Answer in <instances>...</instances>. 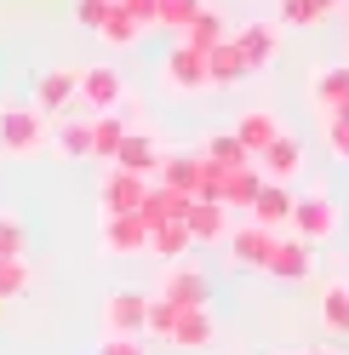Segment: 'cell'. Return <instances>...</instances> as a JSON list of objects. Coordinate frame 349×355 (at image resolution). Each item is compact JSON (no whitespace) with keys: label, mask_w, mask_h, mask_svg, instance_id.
Listing matches in <instances>:
<instances>
[{"label":"cell","mask_w":349,"mask_h":355,"mask_svg":"<svg viewBox=\"0 0 349 355\" xmlns=\"http://www.w3.org/2000/svg\"><path fill=\"white\" fill-rule=\"evenodd\" d=\"M184 40L195 52H212L217 40H229V29H224V12H212V6H201V17H195V24L184 29Z\"/></svg>","instance_id":"28"},{"label":"cell","mask_w":349,"mask_h":355,"mask_svg":"<svg viewBox=\"0 0 349 355\" xmlns=\"http://www.w3.org/2000/svg\"><path fill=\"white\" fill-rule=\"evenodd\" d=\"M201 6L206 0H161L155 6V29H166V35H184L195 17H201Z\"/></svg>","instance_id":"29"},{"label":"cell","mask_w":349,"mask_h":355,"mask_svg":"<svg viewBox=\"0 0 349 355\" xmlns=\"http://www.w3.org/2000/svg\"><path fill=\"white\" fill-rule=\"evenodd\" d=\"M103 252H149V224H143V218L138 212H126V218H103Z\"/></svg>","instance_id":"13"},{"label":"cell","mask_w":349,"mask_h":355,"mask_svg":"<svg viewBox=\"0 0 349 355\" xmlns=\"http://www.w3.org/2000/svg\"><path fill=\"white\" fill-rule=\"evenodd\" d=\"M338 0H280V24H292V29H310V24H321L326 12H332Z\"/></svg>","instance_id":"31"},{"label":"cell","mask_w":349,"mask_h":355,"mask_svg":"<svg viewBox=\"0 0 349 355\" xmlns=\"http://www.w3.org/2000/svg\"><path fill=\"white\" fill-rule=\"evenodd\" d=\"M69 103H80V69H63V63H57V69L35 75V109H40L46 121L63 115Z\"/></svg>","instance_id":"7"},{"label":"cell","mask_w":349,"mask_h":355,"mask_svg":"<svg viewBox=\"0 0 349 355\" xmlns=\"http://www.w3.org/2000/svg\"><path fill=\"white\" fill-rule=\"evenodd\" d=\"M258 189H264V172H258V166H241V172H224L217 201H224V212H252Z\"/></svg>","instance_id":"20"},{"label":"cell","mask_w":349,"mask_h":355,"mask_svg":"<svg viewBox=\"0 0 349 355\" xmlns=\"http://www.w3.org/2000/svg\"><path fill=\"white\" fill-rule=\"evenodd\" d=\"M109 6H115V0H75V17H80V29H103V17H109Z\"/></svg>","instance_id":"37"},{"label":"cell","mask_w":349,"mask_h":355,"mask_svg":"<svg viewBox=\"0 0 349 355\" xmlns=\"http://www.w3.org/2000/svg\"><path fill=\"white\" fill-rule=\"evenodd\" d=\"M29 263L24 258H6V263H0V304H12V298H24L29 293Z\"/></svg>","instance_id":"33"},{"label":"cell","mask_w":349,"mask_h":355,"mask_svg":"<svg viewBox=\"0 0 349 355\" xmlns=\"http://www.w3.org/2000/svg\"><path fill=\"white\" fill-rule=\"evenodd\" d=\"M229 40L241 46V58H247V69H252V75H258V69H269V63L280 58V24H264V17H258V24H247V29H235Z\"/></svg>","instance_id":"8"},{"label":"cell","mask_w":349,"mask_h":355,"mask_svg":"<svg viewBox=\"0 0 349 355\" xmlns=\"http://www.w3.org/2000/svg\"><path fill=\"white\" fill-rule=\"evenodd\" d=\"M201 172H206V155H166V161H161V184L195 201V184H201Z\"/></svg>","instance_id":"22"},{"label":"cell","mask_w":349,"mask_h":355,"mask_svg":"<svg viewBox=\"0 0 349 355\" xmlns=\"http://www.w3.org/2000/svg\"><path fill=\"white\" fill-rule=\"evenodd\" d=\"M161 86H172V92H201L206 80V52H195L189 40H172L166 58H161Z\"/></svg>","instance_id":"3"},{"label":"cell","mask_w":349,"mask_h":355,"mask_svg":"<svg viewBox=\"0 0 349 355\" xmlns=\"http://www.w3.org/2000/svg\"><path fill=\"white\" fill-rule=\"evenodd\" d=\"M52 149L63 161H92V121H63L52 126Z\"/></svg>","instance_id":"24"},{"label":"cell","mask_w":349,"mask_h":355,"mask_svg":"<svg viewBox=\"0 0 349 355\" xmlns=\"http://www.w3.org/2000/svg\"><path fill=\"white\" fill-rule=\"evenodd\" d=\"M252 166H258V172H264V178H269V184H287V178H292V172L303 166V144L292 138V132H280V138H275V144H269L264 155H258V161H252Z\"/></svg>","instance_id":"14"},{"label":"cell","mask_w":349,"mask_h":355,"mask_svg":"<svg viewBox=\"0 0 349 355\" xmlns=\"http://www.w3.org/2000/svg\"><path fill=\"white\" fill-rule=\"evenodd\" d=\"M343 230V212L326 189H310V195H292V235L310 241V247H321V241H332Z\"/></svg>","instance_id":"2"},{"label":"cell","mask_w":349,"mask_h":355,"mask_svg":"<svg viewBox=\"0 0 349 355\" xmlns=\"http://www.w3.org/2000/svg\"><path fill=\"white\" fill-rule=\"evenodd\" d=\"M310 355H338V349H310Z\"/></svg>","instance_id":"40"},{"label":"cell","mask_w":349,"mask_h":355,"mask_svg":"<svg viewBox=\"0 0 349 355\" xmlns=\"http://www.w3.org/2000/svg\"><path fill=\"white\" fill-rule=\"evenodd\" d=\"M126 98V80L120 69H109V63H92V69H80V103L86 109H98V115H109Z\"/></svg>","instance_id":"9"},{"label":"cell","mask_w":349,"mask_h":355,"mask_svg":"<svg viewBox=\"0 0 349 355\" xmlns=\"http://www.w3.org/2000/svg\"><path fill=\"white\" fill-rule=\"evenodd\" d=\"M321 321L332 332H349V281H332L321 293Z\"/></svg>","instance_id":"30"},{"label":"cell","mask_w":349,"mask_h":355,"mask_svg":"<svg viewBox=\"0 0 349 355\" xmlns=\"http://www.w3.org/2000/svg\"><path fill=\"white\" fill-rule=\"evenodd\" d=\"M29 252V235H24V224H17L12 212H0V263L6 258H24Z\"/></svg>","instance_id":"35"},{"label":"cell","mask_w":349,"mask_h":355,"mask_svg":"<svg viewBox=\"0 0 349 355\" xmlns=\"http://www.w3.org/2000/svg\"><path fill=\"white\" fill-rule=\"evenodd\" d=\"M195 247V235L184 224H161V230H149V252H155L161 263H184V252Z\"/></svg>","instance_id":"26"},{"label":"cell","mask_w":349,"mask_h":355,"mask_svg":"<svg viewBox=\"0 0 349 355\" xmlns=\"http://www.w3.org/2000/svg\"><path fill=\"white\" fill-rule=\"evenodd\" d=\"M206 80L212 86H247L252 80V69H247V58H241L235 40H217V46L206 52Z\"/></svg>","instance_id":"16"},{"label":"cell","mask_w":349,"mask_h":355,"mask_svg":"<svg viewBox=\"0 0 349 355\" xmlns=\"http://www.w3.org/2000/svg\"><path fill=\"white\" fill-rule=\"evenodd\" d=\"M120 144H126V121L115 115V109H109V115H92V161H109V166H115Z\"/></svg>","instance_id":"23"},{"label":"cell","mask_w":349,"mask_h":355,"mask_svg":"<svg viewBox=\"0 0 349 355\" xmlns=\"http://www.w3.org/2000/svg\"><path fill=\"white\" fill-rule=\"evenodd\" d=\"M178 315H184L178 304H166V298H149V332H155V338H172Z\"/></svg>","instance_id":"36"},{"label":"cell","mask_w":349,"mask_h":355,"mask_svg":"<svg viewBox=\"0 0 349 355\" xmlns=\"http://www.w3.org/2000/svg\"><path fill=\"white\" fill-rule=\"evenodd\" d=\"M98 355H143V344H138V338H103Z\"/></svg>","instance_id":"39"},{"label":"cell","mask_w":349,"mask_h":355,"mask_svg":"<svg viewBox=\"0 0 349 355\" xmlns=\"http://www.w3.org/2000/svg\"><path fill=\"white\" fill-rule=\"evenodd\" d=\"M103 327H109V338H138V332H149V293H109Z\"/></svg>","instance_id":"6"},{"label":"cell","mask_w":349,"mask_h":355,"mask_svg":"<svg viewBox=\"0 0 349 355\" xmlns=\"http://www.w3.org/2000/svg\"><path fill=\"white\" fill-rule=\"evenodd\" d=\"M206 161L212 166H224V172H241V166H252V155H247V144L235 138V132H217V138H206Z\"/></svg>","instance_id":"27"},{"label":"cell","mask_w":349,"mask_h":355,"mask_svg":"<svg viewBox=\"0 0 349 355\" xmlns=\"http://www.w3.org/2000/svg\"><path fill=\"white\" fill-rule=\"evenodd\" d=\"M264 270L275 281H303V275L315 270V247H310V241H298V235H275V252H269Z\"/></svg>","instance_id":"10"},{"label":"cell","mask_w":349,"mask_h":355,"mask_svg":"<svg viewBox=\"0 0 349 355\" xmlns=\"http://www.w3.org/2000/svg\"><path fill=\"white\" fill-rule=\"evenodd\" d=\"M115 6H120L126 17H138L143 29H155V6H161V0H115Z\"/></svg>","instance_id":"38"},{"label":"cell","mask_w":349,"mask_h":355,"mask_svg":"<svg viewBox=\"0 0 349 355\" xmlns=\"http://www.w3.org/2000/svg\"><path fill=\"white\" fill-rule=\"evenodd\" d=\"M235 138H241V144H247V155L258 161V155H264V149L280 138V115H275V109H247V115L235 121Z\"/></svg>","instance_id":"17"},{"label":"cell","mask_w":349,"mask_h":355,"mask_svg":"<svg viewBox=\"0 0 349 355\" xmlns=\"http://www.w3.org/2000/svg\"><path fill=\"white\" fill-rule=\"evenodd\" d=\"M184 212H189V195L166 189V184H149L143 207H138V218H143L149 230H161V224H184Z\"/></svg>","instance_id":"15"},{"label":"cell","mask_w":349,"mask_h":355,"mask_svg":"<svg viewBox=\"0 0 349 355\" xmlns=\"http://www.w3.org/2000/svg\"><path fill=\"white\" fill-rule=\"evenodd\" d=\"M275 235L280 230H264V224H241V230H229V252L241 270H264L269 252H275Z\"/></svg>","instance_id":"11"},{"label":"cell","mask_w":349,"mask_h":355,"mask_svg":"<svg viewBox=\"0 0 349 355\" xmlns=\"http://www.w3.org/2000/svg\"><path fill=\"white\" fill-rule=\"evenodd\" d=\"M349 103V63H332V69H321L315 80H310V109L326 121L332 109H343Z\"/></svg>","instance_id":"12"},{"label":"cell","mask_w":349,"mask_h":355,"mask_svg":"<svg viewBox=\"0 0 349 355\" xmlns=\"http://www.w3.org/2000/svg\"><path fill=\"white\" fill-rule=\"evenodd\" d=\"M143 195H149V178L109 166V172H103V184H98V207H103V218H126V212H138V207H143Z\"/></svg>","instance_id":"4"},{"label":"cell","mask_w":349,"mask_h":355,"mask_svg":"<svg viewBox=\"0 0 349 355\" xmlns=\"http://www.w3.org/2000/svg\"><path fill=\"white\" fill-rule=\"evenodd\" d=\"M46 138H52V126L35 103H0V155L29 161V155L46 149Z\"/></svg>","instance_id":"1"},{"label":"cell","mask_w":349,"mask_h":355,"mask_svg":"<svg viewBox=\"0 0 349 355\" xmlns=\"http://www.w3.org/2000/svg\"><path fill=\"white\" fill-rule=\"evenodd\" d=\"M161 144L149 138V132H126V144H120V155H115V166L120 172H138V178H149V172H161Z\"/></svg>","instance_id":"19"},{"label":"cell","mask_w":349,"mask_h":355,"mask_svg":"<svg viewBox=\"0 0 349 355\" xmlns=\"http://www.w3.org/2000/svg\"><path fill=\"white\" fill-rule=\"evenodd\" d=\"M252 224H264V230H287V224H292V189H287V184H269V178H264V189H258V201H252Z\"/></svg>","instance_id":"18"},{"label":"cell","mask_w":349,"mask_h":355,"mask_svg":"<svg viewBox=\"0 0 349 355\" xmlns=\"http://www.w3.org/2000/svg\"><path fill=\"white\" fill-rule=\"evenodd\" d=\"M166 344H178V349H206V344H212V309H184Z\"/></svg>","instance_id":"25"},{"label":"cell","mask_w":349,"mask_h":355,"mask_svg":"<svg viewBox=\"0 0 349 355\" xmlns=\"http://www.w3.org/2000/svg\"><path fill=\"white\" fill-rule=\"evenodd\" d=\"M138 35H143V24H138V17H126L120 6H109V17H103V29H98V40H109V46H132Z\"/></svg>","instance_id":"32"},{"label":"cell","mask_w":349,"mask_h":355,"mask_svg":"<svg viewBox=\"0 0 349 355\" xmlns=\"http://www.w3.org/2000/svg\"><path fill=\"white\" fill-rule=\"evenodd\" d=\"M184 230L195 235V247H201V241H224V235H229V212L217 207V201H189Z\"/></svg>","instance_id":"21"},{"label":"cell","mask_w":349,"mask_h":355,"mask_svg":"<svg viewBox=\"0 0 349 355\" xmlns=\"http://www.w3.org/2000/svg\"><path fill=\"white\" fill-rule=\"evenodd\" d=\"M166 304H178V309H206L212 304V281L201 270H189V263H166V275H161V293Z\"/></svg>","instance_id":"5"},{"label":"cell","mask_w":349,"mask_h":355,"mask_svg":"<svg viewBox=\"0 0 349 355\" xmlns=\"http://www.w3.org/2000/svg\"><path fill=\"white\" fill-rule=\"evenodd\" d=\"M321 132H326V149H332V161H349V103L332 109V115L321 121Z\"/></svg>","instance_id":"34"}]
</instances>
